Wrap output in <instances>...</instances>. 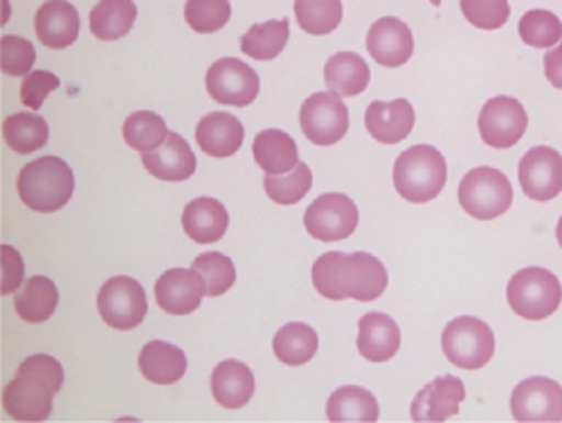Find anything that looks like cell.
<instances>
[{
  "instance_id": "obj_1",
  "label": "cell",
  "mask_w": 562,
  "mask_h": 423,
  "mask_svg": "<svg viewBox=\"0 0 562 423\" xmlns=\"http://www.w3.org/2000/svg\"><path fill=\"white\" fill-rule=\"evenodd\" d=\"M390 285L387 268L369 253H326L313 264V287L326 300H379Z\"/></svg>"
},
{
  "instance_id": "obj_2",
  "label": "cell",
  "mask_w": 562,
  "mask_h": 423,
  "mask_svg": "<svg viewBox=\"0 0 562 423\" xmlns=\"http://www.w3.org/2000/svg\"><path fill=\"white\" fill-rule=\"evenodd\" d=\"M64 388V367L48 354L23 360L3 390V408L14 421H45L53 414V399Z\"/></svg>"
},
{
  "instance_id": "obj_3",
  "label": "cell",
  "mask_w": 562,
  "mask_h": 423,
  "mask_svg": "<svg viewBox=\"0 0 562 423\" xmlns=\"http://www.w3.org/2000/svg\"><path fill=\"white\" fill-rule=\"evenodd\" d=\"M16 190L25 208L41 214H53L66 208L72 199L75 174L66 160L43 156L21 169Z\"/></svg>"
},
{
  "instance_id": "obj_4",
  "label": "cell",
  "mask_w": 562,
  "mask_h": 423,
  "mask_svg": "<svg viewBox=\"0 0 562 423\" xmlns=\"http://www.w3.org/2000/svg\"><path fill=\"white\" fill-rule=\"evenodd\" d=\"M448 163L430 145H416L403 152L394 163V187L409 203H430L446 187Z\"/></svg>"
},
{
  "instance_id": "obj_5",
  "label": "cell",
  "mask_w": 562,
  "mask_h": 423,
  "mask_svg": "<svg viewBox=\"0 0 562 423\" xmlns=\"http://www.w3.org/2000/svg\"><path fill=\"white\" fill-rule=\"evenodd\" d=\"M506 300L513 313H518L520 318L531 322L544 320L562 304L560 279L547 268H522L510 277Z\"/></svg>"
},
{
  "instance_id": "obj_6",
  "label": "cell",
  "mask_w": 562,
  "mask_h": 423,
  "mask_svg": "<svg viewBox=\"0 0 562 423\" xmlns=\"http://www.w3.org/2000/svg\"><path fill=\"white\" fill-rule=\"evenodd\" d=\"M459 205L465 214L480 221H493L513 205V187L504 171L495 167H477L459 182Z\"/></svg>"
},
{
  "instance_id": "obj_7",
  "label": "cell",
  "mask_w": 562,
  "mask_h": 423,
  "mask_svg": "<svg viewBox=\"0 0 562 423\" xmlns=\"http://www.w3.org/2000/svg\"><path fill=\"white\" fill-rule=\"evenodd\" d=\"M441 349L446 358L461 369H482L495 354V334L484 320L461 315L446 324Z\"/></svg>"
},
{
  "instance_id": "obj_8",
  "label": "cell",
  "mask_w": 562,
  "mask_h": 423,
  "mask_svg": "<svg viewBox=\"0 0 562 423\" xmlns=\"http://www.w3.org/2000/svg\"><path fill=\"white\" fill-rule=\"evenodd\" d=\"M300 126L311 145H338L349 131V109L336 92H313L302 104Z\"/></svg>"
},
{
  "instance_id": "obj_9",
  "label": "cell",
  "mask_w": 562,
  "mask_h": 423,
  "mask_svg": "<svg viewBox=\"0 0 562 423\" xmlns=\"http://www.w3.org/2000/svg\"><path fill=\"white\" fill-rule=\"evenodd\" d=\"M147 309V293L133 277L117 275L100 289L98 311L102 320L117 332H131L137 324H143Z\"/></svg>"
},
{
  "instance_id": "obj_10",
  "label": "cell",
  "mask_w": 562,
  "mask_h": 423,
  "mask_svg": "<svg viewBox=\"0 0 562 423\" xmlns=\"http://www.w3.org/2000/svg\"><path fill=\"white\" fill-rule=\"evenodd\" d=\"M210 98L221 107H250L259 96V75L241 59L223 57L205 75Z\"/></svg>"
},
{
  "instance_id": "obj_11",
  "label": "cell",
  "mask_w": 562,
  "mask_h": 423,
  "mask_svg": "<svg viewBox=\"0 0 562 423\" xmlns=\"http://www.w3.org/2000/svg\"><path fill=\"white\" fill-rule=\"evenodd\" d=\"M360 221V212L356 203L347 194L329 192L315 199L306 214L304 225L308 234L317 242H342L356 232Z\"/></svg>"
},
{
  "instance_id": "obj_12",
  "label": "cell",
  "mask_w": 562,
  "mask_h": 423,
  "mask_svg": "<svg viewBox=\"0 0 562 423\" xmlns=\"http://www.w3.org/2000/svg\"><path fill=\"white\" fill-rule=\"evenodd\" d=\"M480 135L493 149H510L522 140L529 126L527 109L515 98H493L480 113Z\"/></svg>"
},
{
  "instance_id": "obj_13",
  "label": "cell",
  "mask_w": 562,
  "mask_h": 423,
  "mask_svg": "<svg viewBox=\"0 0 562 423\" xmlns=\"http://www.w3.org/2000/svg\"><path fill=\"white\" fill-rule=\"evenodd\" d=\"M510 412L520 423L562 421V386L544 376H531L513 390Z\"/></svg>"
},
{
  "instance_id": "obj_14",
  "label": "cell",
  "mask_w": 562,
  "mask_h": 423,
  "mask_svg": "<svg viewBox=\"0 0 562 423\" xmlns=\"http://www.w3.org/2000/svg\"><path fill=\"white\" fill-rule=\"evenodd\" d=\"M518 178L531 201H551L562 192V156L551 147H533L520 160Z\"/></svg>"
},
{
  "instance_id": "obj_15",
  "label": "cell",
  "mask_w": 562,
  "mask_h": 423,
  "mask_svg": "<svg viewBox=\"0 0 562 423\" xmlns=\"http://www.w3.org/2000/svg\"><path fill=\"white\" fill-rule=\"evenodd\" d=\"M205 296V279L194 268H171L156 281V302L169 315L194 313Z\"/></svg>"
},
{
  "instance_id": "obj_16",
  "label": "cell",
  "mask_w": 562,
  "mask_h": 423,
  "mask_svg": "<svg viewBox=\"0 0 562 423\" xmlns=\"http://www.w3.org/2000/svg\"><path fill=\"white\" fill-rule=\"evenodd\" d=\"M367 51L376 64L385 68H398L414 55L412 30L401 19H379L367 34Z\"/></svg>"
},
{
  "instance_id": "obj_17",
  "label": "cell",
  "mask_w": 562,
  "mask_h": 423,
  "mask_svg": "<svg viewBox=\"0 0 562 423\" xmlns=\"http://www.w3.org/2000/svg\"><path fill=\"white\" fill-rule=\"evenodd\" d=\"M465 399V388L457 376H441L428 383L412 401V421L416 423H441L459 414V405Z\"/></svg>"
},
{
  "instance_id": "obj_18",
  "label": "cell",
  "mask_w": 562,
  "mask_h": 423,
  "mask_svg": "<svg viewBox=\"0 0 562 423\" xmlns=\"http://www.w3.org/2000/svg\"><path fill=\"white\" fill-rule=\"evenodd\" d=\"M81 23L79 12L75 5L66 0H48L36 10L34 16V32L45 48L64 51L72 45L79 36Z\"/></svg>"
},
{
  "instance_id": "obj_19",
  "label": "cell",
  "mask_w": 562,
  "mask_h": 423,
  "mask_svg": "<svg viewBox=\"0 0 562 423\" xmlns=\"http://www.w3.org/2000/svg\"><path fill=\"white\" fill-rule=\"evenodd\" d=\"M143 165L158 180L182 182L194 176L196 156L182 135L169 133L158 149L143 154Z\"/></svg>"
},
{
  "instance_id": "obj_20",
  "label": "cell",
  "mask_w": 562,
  "mask_h": 423,
  "mask_svg": "<svg viewBox=\"0 0 562 423\" xmlns=\"http://www.w3.org/2000/svg\"><path fill=\"white\" fill-rule=\"evenodd\" d=\"M401 349V329L387 313H367L358 322V352L369 363H385Z\"/></svg>"
},
{
  "instance_id": "obj_21",
  "label": "cell",
  "mask_w": 562,
  "mask_h": 423,
  "mask_svg": "<svg viewBox=\"0 0 562 423\" xmlns=\"http://www.w3.org/2000/svg\"><path fill=\"white\" fill-rule=\"evenodd\" d=\"M416 122V113L407 100L371 102L364 111V126L373 140L383 145H398Z\"/></svg>"
},
{
  "instance_id": "obj_22",
  "label": "cell",
  "mask_w": 562,
  "mask_h": 423,
  "mask_svg": "<svg viewBox=\"0 0 562 423\" xmlns=\"http://www.w3.org/2000/svg\"><path fill=\"white\" fill-rule=\"evenodd\" d=\"M246 129L237 115L218 111L205 115L196 126V143L212 158H229L244 145Z\"/></svg>"
},
{
  "instance_id": "obj_23",
  "label": "cell",
  "mask_w": 562,
  "mask_h": 423,
  "mask_svg": "<svg viewBox=\"0 0 562 423\" xmlns=\"http://www.w3.org/2000/svg\"><path fill=\"white\" fill-rule=\"evenodd\" d=\"M212 397L227 410H239L255 397V374L239 360H223L212 371Z\"/></svg>"
},
{
  "instance_id": "obj_24",
  "label": "cell",
  "mask_w": 562,
  "mask_h": 423,
  "mask_svg": "<svg viewBox=\"0 0 562 423\" xmlns=\"http://www.w3.org/2000/svg\"><path fill=\"white\" fill-rule=\"evenodd\" d=\"M229 216L216 199H194L182 212L184 234L196 244H214L227 232Z\"/></svg>"
},
{
  "instance_id": "obj_25",
  "label": "cell",
  "mask_w": 562,
  "mask_h": 423,
  "mask_svg": "<svg viewBox=\"0 0 562 423\" xmlns=\"http://www.w3.org/2000/svg\"><path fill=\"white\" fill-rule=\"evenodd\" d=\"M137 367L147 381L156 386H173L187 371V356L180 347L171 343L154 341L147 343L143 352H139Z\"/></svg>"
},
{
  "instance_id": "obj_26",
  "label": "cell",
  "mask_w": 562,
  "mask_h": 423,
  "mask_svg": "<svg viewBox=\"0 0 562 423\" xmlns=\"http://www.w3.org/2000/svg\"><path fill=\"white\" fill-rule=\"evenodd\" d=\"M255 163L266 174H289L300 165V152L297 143L286 133L279 129H266L255 137L252 145Z\"/></svg>"
},
{
  "instance_id": "obj_27",
  "label": "cell",
  "mask_w": 562,
  "mask_h": 423,
  "mask_svg": "<svg viewBox=\"0 0 562 423\" xmlns=\"http://www.w3.org/2000/svg\"><path fill=\"white\" fill-rule=\"evenodd\" d=\"M59 307V289L50 277L34 275L14 298V309L19 318L27 324L48 322Z\"/></svg>"
},
{
  "instance_id": "obj_28",
  "label": "cell",
  "mask_w": 562,
  "mask_h": 423,
  "mask_svg": "<svg viewBox=\"0 0 562 423\" xmlns=\"http://www.w3.org/2000/svg\"><path fill=\"white\" fill-rule=\"evenodd\" d=\"M371 70L356 53H338L324 66L326 88L340 98H356L367 90Z\"/></svg>"
},
{
  "instance_id": "obj_29",
  "label": "cell",
  "mask_w": 562,
  "mask_h": 423,
  "mask_svg": "<svg viewBox=\"0 0 562 423\" xmlns=\"http://www.w3.org/2000/svg\"><path fill=\"white\" fill-rule=\"evenodd\" d=\"M379 416L381 408L376 397L360 386L336 390L326 403V419L334 423H373Z\"/></svg>"
},
{
  "instance_id": "obj_30",
  "label": "cell",
  "mask_w": 562,
  "mask_h": 423,
  "mask_svg": "<svg viewBox=\"0 0 562 423\" xmlns=\"http://www.w3.org/2000/svg\"><path fill=\"white\" fill-rule=\"evenodd\" d=\"M317 347H319V338L315 334V329L304 322L284 324L274 334V343H272L277 360L291 367L306 365L317 354Z\"/></svg>"
},
{
  "instance_id": "obj_31",
  "label": "cell",
  "mask_w": 562,
  "mask_h": 423,
  "mask_svg": "<svg viewBox=\"0 0 562 423\" xmlns=\"http://www.w3.org/2000/svg\"><path fill=\"white\" fill-rule=\"evenodd\" d=\"M137 19L133 0H100L90 10V32L100 41H117L131 32Z\"/></svg>"
},
{
  "instance_id": "obj_32",
  "label": "cell",
  "mask_w": 562,
  "mask_h": 423,
  "mask_svg": "<svg viewBox=\"0 0 562 423\" xmlns=\"http://www.w3.org/2000/svg\"><path fill=\"white\" fill-rule=\"evenodd\" d=\"M291 36V21H266L252 25L241 38V53L257 62H272L284 53Z\"/></svg>"
},
{
  "instance_id": "obj_33",
  "label": "cell",
  "mask_w": 562,
  "mask_h": 423,
  "mask_svg": "<svg viewBox=\"0 0 562 423\" xmlns=\"http://www.w3.org/2000/svg\"><path fill=\"white\" fill-rule=\"evenodd\" d=\"M5 145L16 154H34L48 145L50 126L38 113H14L3 122Z\"/></svg>"
},
{
  "instance_id": "obj_34",
  "label": "cell",
  "mask_w": 562,
  "mask_h": 423,
  "mask_svg": "<svg viewBox=\"0 0 562 423\" xmlns=\"http://www.w3.org/2000/svg\"><path fill=\"white\" fill-rule=\"evenodd\" d=\"M295 19L311 36L331 34L342 23V0H295Z\"/></svg>"
},
{
  "instance_id": "obj_35",
  "label": "cell",
  "mask_w": 562,
  "mask_h": 423,
  "mask_svg": "<svg viewBox=\"0 0 562 423\" xmlns=\"http://www.w3.org/2000/svg\"><path fill=\"white\" fill-rule=\"evenodd\" d=\"M167 135H169V131H167L165 120L151 111H137V113L128 115L124 122L126 145L139 154L158 149L167 140Z\"/></svg>"
},
{
  "instance_id": "obj_36",
  "label": "cell",
  "mask_w": 562,
  "mask_h": 423,
  "mask_svg": "<svg viewBox=\"0 0 562 423\" xmlns=\"http://www.w3.org/2000/svg\"><path fill=\"white\" fill-rule=\"evenodd\" d=\"M266 194L277 203V205H295L300 203L313 187V174L306 163H300L295 169L289 174H266L263 178Z\"/></svg>"
},
{
  "instance_id": "obj_37",
  "label": "cell",
  "mask_w": 562,
  "mask_h": 423,
  "mask_svg": "<svg viewBox=\"0 0 562 423\" xmlns=\"http://www.w3.org/2000/svg\"><path fill=\"white\" fill-rule=\"evenodd\" d=\"M520 38L538 51H549L562 41V21L547 10H531L520 19Z\"/></svg>"
},
{
  "instance_id": "obj_38",
  "label": "cell",
  "mask_w": 562,
  "mask_h": 423,
  "mask_svg": "<svg viewBox=\"0 0 562 423\" xmlns=\"http://www.w3.org/2000/svg\"><path fill=\"white\" fill-rule=\"evenodd\" d=\"M229 16V0H187L184 3V21L199 34H214L223 30Z\"/></svg>"
},
{
  "instance_id": "obj_39",
  "label": "cell",
  "mask_w": 562,
  "mask_h": 423,
  "mask_svg": "<svg viewBox=\"0 0 562 423\" xmlns=\"http://www.w3.org/2000/svg\"><path fill=\"white\" fill-rule=\"evenodd\" d=\"M192 268L199 270L201 277L205 279L210 298H218V296L227 293L234 287V281H237V268H234L229 257H225L221 253L199 255L194 259Z\"/></svg>"
},
{
  "instance_id": "obj_40",
  "label": "cell",
  "mask_w": 562,
  "mask_h": 423,
  "mask_svg": "<svg viewBox=\"0 0 562 423\" xmlns=\"http://www.w3.org/2000/svg\"><path fill=\"white\" fill-rule=\"evenodd\" d=\"M463 19L480 30H499L510 16L508 0H459Z\"/></svg>"
},
{
  "instance_id": "obj_41",
  "label": "cell",
  "mask_w": 562,
  "mask_h": 423,
  "mask_svg": "<svg viewBox=\"0 0 562 423\" xmlns=\"http://www.w3.org/2000/svg\"><path fill=\"white\" fill-rule=\"evenodd\" d=\"M0 51H3V73L10 77H23L32 73V66L36 62V51L34 45L16 34L3 36V43H0Z\"/></svg>"
},
{
  "instance_id": "obj_42",
  "label": "cell",
  "mask_w": 562,
  "mask_h": 423,
  "mask_svg": "<svg viewBox=\"0 0 562 423\" xmlns=\"http://www.w3.org/2000/svg\"><path fill=\"white\" fill-rule=\"evenodd\" d=\"M59 77L55 73L48 70H32L30 75H25L23 86H21V102L32 109L38 111L43 107V102L48 100V96L53 90L59 88Z\"/></svg>"
},
{
  "instance_id": "obj_43",
  "label": "cell",
  "mask_w": 562,
  "mask_h": 423,
  "mask_svg": "<svg viewBox=\"0 0 562 423\" xmlns=\"http://www.w3.org/2000/svg\"><path fill=\"white\" fill-rule=\"evenodd\" d=\"M23 275H25V264L16 248L3 246V296L14 293L23 285Z\"/></svg>"
},
{
  "instance_id": "obj_44",
  "label": "cell",
  "mask_w": 562,
  "mask_h": 423,
  "mask_svg": "<svg viewBox=\"0 0 562 423\" xmlns=\"http://www.w3.org/2000/svg\"><path fill=\"white\" fill-rule=\"evenodd\" d=\"M544 77L553 88L562 90V41L544 55Z\"/></svg>"
},
{
  "instance_id": "obj_45",
  "label": "cell",
  "mask_w": 562,
  "mask_h": 423,
  "mask_svg": "<svg viewBox=\"0 0 562 423\" xmlns=\"http://www.w3.org/2000/svg\"><path fill=\"white\" fill-rule=\"evenodd\" d=\"M555 240H558V244H560V248H562V216H560V221H558V225H555Z\"/></svg>"
},
{
  "instance_id": "obj_46",
  "label": "cell",
  "mask_w": 562,
  "mask_h": 423,
  "mask_svg": "<svg viewBox=\"0 0 562 423\" xmlns=\"http://www.w3.org/2000/svg\"><path fill=\"white\" fill-rule=\"evenodd\" d=\"M430 3H432V5H437V8H439V5H441V0H430Z\"/></svg>"
}]
</instances>
